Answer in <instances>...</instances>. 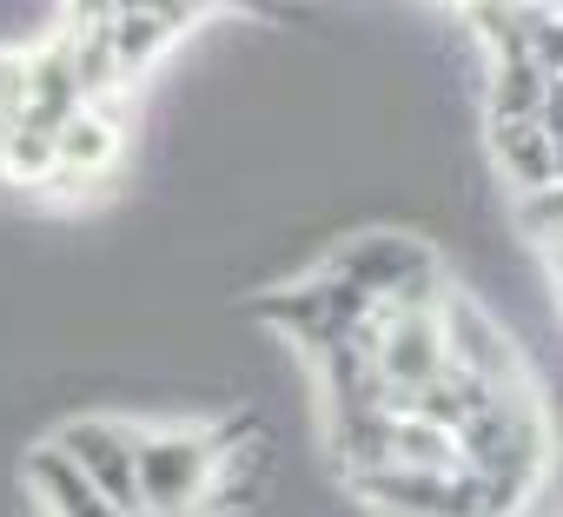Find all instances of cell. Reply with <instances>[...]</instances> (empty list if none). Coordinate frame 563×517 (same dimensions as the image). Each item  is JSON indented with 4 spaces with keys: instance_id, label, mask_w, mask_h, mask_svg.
<instances>
[{
    "instance_id": "6da1fadb",
    "label": "cell",
    "mask_w": 563,
    "mask_h": 517,
    "mask_svg": "<svg viewBox=\"0 0 563 517\" xmlns=\"http://www.w3.org/2000/svg\"><path fill=\"white\" fill-rule=\"evenodd\" d=\"M457 464L471 477H497L517 491H537L543 464H550V425L537 411L530 392H497L477 418L457 425Z\"/></svg>"
},
{
    "instance_id": "8992f818",
    "label": "cell",
    "mask_w": 563,
    "mask_h": 517,
    "mask_svg": "<svg viewBox=\"0 0 563 517\" xmlns=\"http://www.w3.org/2000/svg\"><path fill=\"white\" fill-rule=\"evenodd\" d=\"M192 21H199V8H113V54H120V74L140 80Z\"/></svg>"
},
{
    "instance_id": "30bf717a",
    "label": "cell",
    "mask_w": 563,
    "mask_h": 517,
    "mask_svg": "<svg viewBox=\"0 0 563 517\" xmlns=\"http://www.w3.org/2000/svg\"><path fill=\"white\" fill-rule=\"evenodd\" d=\"M490 153H497V166L517 193H550L556 186V140L537 120L530 127H490Z\"/></svg>"
},
{
    "instance_id": "4fadbf2b",
    "label": "cell",
    "mask_w": 563,
    "mask_h": 517,
    "mask_svg": "<svg viewBox=\"0 0 563 517\" xmlns=\"http://www.w3.org/2000/svg\"><path fill=\"white\" fill-rule=\"evenodd\" d=\"M133 517H166V510H133ZM192 517H199V510H192Z\"/></svg>"
},
{
    "instance_id": "7a4b0ae2",
    "label": "cell",
    "mask_w": 563,
    "mask_h": 517,
    "mask_svg": "<svg viewBox=\"0 0 563 517\" xmlns=\"http://www.w3.org/2000/svg\"><path fill=\"white\" fill-rule=\"evenodd\" d=\"M225 451H232L225 431H192V425L140 431V510H166V517L206 510Z\"/></svg>"
},
{
    "instance_id": "52a82bcc",
    "label": "cell",
    "mask_w": 563,
    "mask_h": 517,
    "mask_svg": "<svg viewBox=\"0 0 563 517\" xmlns=\"http://www.w3.org/2000/svg\"><path fill=\"white\" fill-rule=\"evenodd\" d=\"M352 491H358L365 504H378L385 517H444L451 477H424V471H398V464H385V471L352 477Z\"/></svg>"
},
{
    "instance_id": "8fae6325",
    "label": "cell",
    "mask_w": 563,
    "mask_h": 517,
    "mask_svg": "<svg viewBox=\"0 0 563 517\" xmlns=\"http://www.w3.org/2000/svg\"><path fill=\"white\" fill-rule=\"evenodd\" d=\"M391 464L398 471H424V477H457V438L424 425V418H391Z\"/></svg>"
},
{
    "instance_id": "277c9868",
    "label": "cell",
    "mask_w": 563,
    "mask_h": 517,
    "mask_svg": "<svg viewBox=\"0 0 563 517\" xmlns=\"http://www.w3.org/2000/svg\"><path fill=\"white\" fill-rule=\"evenodd\" d=\"M438 332H444V365H451V372L477 378L484 392H530V385H523V359H517V345H510L504 326H497L490 312H477L471 299H451V293H444V306H438Z\"/></svg>"
},
{
    "instance_id": "9c48e42d",
    "label": "cell",
    "mask_w": 563,
    "mask_h": 517,
    "mask_svg": "<svg viewBox=\"0 0 563 517\" xmlns=\"http://www.w3.org/2000/svg\"><path fill=\"white\" fill-rule=\"evenodd\" d=\"M543 94H550V74H543L530 54H504V61H490V87H484V100H490V127H530V120L543 113Z\"/></svg>"
},
{
    "instance_id": "ba28073f",
    "label": "cell",
    "mask_w": 563,
    "mask_h": 517,
    "mask_svg": "<svg viewBox=\"0 0 563 517\" xmlns=\"http://www.w3.org/2000/svg\"><path fill=\"white\" fill-rule=\"evenodd\" d=\"M27 484L41 491V504H47V517H120L54 444H34V458H27Z\"/></svg>"
},
{
    "instance_id": "3957f363",
    "label": "cell",
    "mask_w": 563,
    "mask_h": 517,
    "mask_svg": "<svg viewBox=\"0 0 563 517\" xmlns=\"http://www.w3.org/2000/svg\"><path fill=\"white\" fill-rule=\"evenodd\" d=\"M54 451H60L120 517L140 510V431H133V425H120V418H74V425L54 438Z\"/></svg>"
},
{
    "instance_id": "5b68a950",
    "label": "cell",
    "mask_w": 563,
    "mask_h": 517,
    "mask_svg": "<svg viewBox=\"0 0 563 517\" xmlns=\"http://www.w3.org/2000/svg\"><path fill=\"white\" fill-rule=\"evenodd\" d=\"M120 153H126L120 120H113V113L80 107V113L60 127V140H54V179H47V186H60V193L100 186V179H113V173H120Z\"/></svg>"
},
{
    "instance_id": "7c38bea8",
    "label": "cell",
    "mask_w": 563,
    "mask_h": 517,
    "mask_svg": "<svg viewBox=\"0 0 563 517\" xmlns=\"http://www.w3.org/2000/svg\"><path fill=\"white\" fill-rule=\"evenodd\" d=\"M27 100H34V87H27V54H21V47H0V133L27 120Z\"/></svg>"
}]
</instances>
